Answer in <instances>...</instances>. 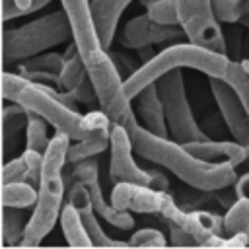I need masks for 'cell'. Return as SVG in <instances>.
Returning a JSON list of instances; mask_svg holds the SVG:
<instances>
[{"label": "cell", "mask_w": 249, "mask_h": 249, "mask_svg": "<svg viewBox=\"0 0 249 249\" xmlns=\"http://www.w3.org/2000/svg\"><path fill=\"white\" fill-rule=\"evenodd\" d=\"M2 95L6 101L19 103L23 109L41 115L56 132H64L72 140H82L91 134H105L111 132L113 126L101 109L80 115L74 109L76 101L68 91L60 93L58 89L49 88V84L29 80L19 72H2Z\"/></svg>", "instance_id": "obj_1"}, {"label": "cell", "mask_w": 249, "mask_h": 249, "mask_svg": "<svg viewBox=\"0 0 249 249\" xmlns=\"http://www.w3.org/2000/svg\"><path fill=\"white\" fill-rule=\"evenodd\" d=\"M132 148L144 160L171 171L191 189H200L206 193L231 187L237 181L235 165L231 163H212L187 150L185 144L169 140V136H160L148 128L134 124L130 130Z\"/></svg>", "instance_id": "obj_2"}, {"label": "cell", "mask_w": 249, "mask_h": 249, "mask_svg": "<svg viewBox=\"0 0 249 249\" xmlns=\"http://www.w3.org/2000/svg\"><path fill=\"white\" fill-rule=\"evenodd\" d=\"M70 136L64 132H56L51 138V144L45 152L43 160V169H41V179L37 185L39 196L37 204L33 206V212L27 220L25 233L21 237V247H37L54 228L56 220H60L62 212V200H64V165L68 146H70Z\"/></svg>", "instance_id": "obj_3"}, {"label": "cell", "mask_w": 249, "mask_h": 249, "mask_svg": "<svg viewBox=\"0 0 249 249\" xmlns=\"http://www.w3.org/2000/svg\"><path fill=\"white\" fill-rule=\"evenodd\" d=\"M228 64H230V58L226 56V53H218V51L195 45L191 41L175 43L165 47L158 54H154L148 62L140 64L138 70L124 80V89L128 97L134 99L146 86L154 84L160 76L175 68H193L206 74L208 78L210 76L224 78L228 72Z\"/></svg>", "instance_id": "obj_4"}, {"label": "cell", "mask_w": 249, "mask_h": 249, "mask_svg": "<svg viewBox=\"0 0 249 249\" xmlns=\"http://www.w3.org/2000/svg\"><path fill=\"white\" fill-rule=\"evenodd\" d=\"M72 37V25L64 10L41 16L16 29L6 27L2 33L4 70H8L10 64H19L29 56H35L60 43H66Z\"/></svg>", "instance_id": "obj_5"}, {"label": "cell", "mask_w": 249, "mask_h": 249, "mask_svg": "<svg viewBox=\"0 0 249 249\" xmlns=\"http://www.w3.org/2000/svg\"><path fill=\"white\" fill-rule=\"evenodd\" d=\"M88 74L95 86L97 103L99 109L109 117L113 124H121L124 128H132L138 124L136 111L130 105V97L124 89V78L117 70L113 58L109 56V51L99 53L95 58L86 62Z\"/></svg>", "instance_id": "obj_6"}, {"label": "cell", "mask_w": 249, "mask_h": 249, "mask_svg": "<svg viewBox=\"0 0 249 249\" xmlns=\"http://www.w3.org/2000/svg\"><path fill=\"white\" fill-rule=\"evenodd\" d=\"M156 86H158V91L163 103L169 136L181 144L195 142V140H206L208 138L206 132L195 121L181 68L169 70L167 74L160 76L156 80Z\"/></svg>", "instance_id": "obj_7"}, {"label": "cell", "mask_w": 249, "mask_h": 249, "mask_svg": "<svg viewBox=\"0 0 249 249\" xmlns=\"http://www.w3.org/2000/svg\"><path fill=\"white\" fill-rule=\"evenodd\" d=\"M179 25L185 37L200 47L228 53L226 35L220 27V19L214 14L212 0H175Z\"/></svg>", "instance_id": "obj_8"}, {"label": "cell", "mask_w": 249, "mask_h": 249, "mask_svg": "<svg viewBox=\"0 0 249 249\" xmlns=\"http://www.w3.org/2000/svg\"><path fill=\"white\" fill-rule=\"evenodd\" d=\"M70 177H72V181L78 179V181L88 185L97 216L103 218L109 226H113L117 230H132L134 228V218L130 216V212L128 210H119L117 206H113L111 198H105L101 179H99V160H97V156L82 160L78 163H72Z\"/></svg>", "instance_id": "obj_9"}, {"label": "cell", "mask_w": 249, "mask_h": 249, "mask_svg": "<svg viewBox=\"0 0 249 249\" xmlns=\"http://www.w3.org/2000/svg\"><path fill=\"white\" fill-rule=\"evenodd\" d=\"M109 179L113 183H140V185H150L154 173L148 169H142L134 161V148H132V138L128 128L121 124L111 126L109 134Z\"/></svg>", "instance_id": "obj_10"}, {"label": "cell", "mask_w": 249, "mask_h": 249, "mask_svg": "<svg viewBox=\"0 0 249 249\" xmlns=\"http://www.w3.org/2000/svg\"><path fill=\"white\" fill-rule=\"evenodd\" d=\"M160 216L167 224L181 226L198 241V245H204L210 237L224 233V216H218L208 210H198V208L187 210L175 200L173 195H169L167 200L163 202Z\"/></svg>", "instance_id": "obj_11"}, {"label": "cell", "mask_w": 249, "mask_h": 249, "mask_svg": "<svg viewBox=\"0 0 249 249\" xmlns=\"http://www.w3.org/2000/svg\"><path fill=\"white\" fill-rule=\"evenodd\" d=\"M62 10L66 12L70 25H72V39L78 45V51L84 58V62H89L99 53L107 51L101 45L97 25L93 19V8L91 0H60Z\"/></svg>", "instance_id": "obj_12"}, {"label": "cell", "mask_w": 249, "mask_h": 249, "mask_svg": "<svg viewBox=\"0 0 249 249\" xmlns=\"http://www.w3.org/2000/svg\"><path fill=\"white\" fill-rule=\"evenodd\" d=\"M181 35H185L181 25H163L154 21L148 14H144L128 19L124 27L115 35V39L124 49H142L150 45L175 41Z\"/></svg>", "instance_id": "obj_13"}, {"label": "cell", "mask_w": 249, "mask_h": 249, "mask_svg": "<svg viewBox=\"0 0 249 249\" xmlns=\"http://www.w3.org/2000/svg\"><path fill=\"white\" fill-rule=\"evenodd\" d=\"M208 82H210V91L214 95V101L220 109V115L230 134L233 136V140L247 146L249 144V113L243 101L224 78L210 76Z\"/></svg>", "instance_id": "obj_14"}, {"label": "cell", "mask_w": 249, "mask_h": 249, "mask_svg": "<svg viewBox=\"0 0 249 249\" xmlns=\"http://www.w3.org/2000/svg\"><path fill=\"white\" fill-rule=\"evenodd\" d=\"M169 193L154 189L150 185L140 183H115L111 191V202L119 210L140 212V214H160L163 202L167 200Z\"/></svg>", "instance_id": "obj_15"}, {"label": "cell", "mask_w": 249, "mask_h": 249, "mask_svg": "<svg viewBox=\"0 0 249 249\" xmlns=\"http://www.w3.org/2000/svg\"><path fill=\"white\" fill-rule=\"evenodd\" d=\"M66 202L74 204L76 210L80 212V216H82V220H84V224L88 228V233H89V237L93 241V247H126L128 245V241H115L103 231V228L99 224V216H97V212L93 208V200H91L89 189H88L86 183L74 179L72 185H70Z\"/></svg>", "instance_id": "obj_16"}, {"label": "cell", "mask_w": 249, "mask_h": 249, "mask_svg": "<svg viewBox=\"0 0 249 249\" xmlns=\"http://www.w3.org/2000/svg\"><path fill=\"white\" fill-rule=\"evenodd\" d=\"M189 152L195 156L212 161V163H231V165H243L245 161V146L237 140H195L185 144Z\"/></svg>", "instance_id": "obj_17"}, {"label": "cell", "mask_w": 249, "mask_h": 249, "mask_svg": "<svg viewBox=\"0 0 249 249\" xmlns=\"http://www.w3.org/2000/svg\"><path fill=\"white\" fill-rule=\"evenodd\" d=\"M134 99H136L134 111L142 119V126L148 128L154 134L169 136L167 121H165V111H163V103H161V97H160L156 82L146 86Z\"/></svg>", "instance_id": "obj_18"}, {"label": "cell", "mask_w": 249, "mask_h": 249, "mask_svg": "<svg viewBox=\"0 0 249 249\" xmlns=\"http://www.w3.org/2000/svg\"><path fill=\"white\" fill-rule=\"evenodd\" d=\"M64 66V54L60 53H39L35 56H29L18 64V70L21 76L43 82V84H54L58 88V74Z\"/></svg>", "instance_id": "obj_19"}, {"label": "cell", "mask_w": 249, "mask_h": 249, "mask_svg": "<svg viewBox=\"0 0 249 249\" xmlns=\"http://www.w3.org/2000/svg\"><path fill=\"white\" fill-rule=\"evenodd\" d=\"M132 0H91L93 8V19L97 25V33L101 39V45L109 51L111 43L117 35V25L123 16V12L128 8Z\"/></svg>", "instance_id": "obj_20"}, {"label": "cell", "mask_w": 249, "mask_h": 249, "mask_svg": "<svg viewBox=\"0 0 249 249\" xmlns=\"http://www.w3.org/2000/svg\"><path fill=\"white\" fill-rule=\"evenodd\" d=\"M43 160H45V154L25 148L23 154H19L18 158H12V160L4 161V165H2V183L27 181V183L39 185Z\"/></svg>", "instance_id": "obj_21"}, {"label": "cell", "mask_w": 249, "mask_h": 249, "mask_svg": "<svg viewBox=\"0 0 249 249\" xmlns=\"http://www.w3.org/2000/svg\"><path fill=\"white\" fill-rule=\"evenodd\" d=\"M60 228H62V233H64V239H66L68 245H72V247H93V241L88 233V228H86L80 212L70 202H64V206H62Z\"/></svg>", "instance_id": "obj_22"}, {"label": "cell", "mask_w": 249, "mask_h": 249, "mask_svg": "<svg viewBox=\"0 0 249 249\" xmlns=\"http://www.w3.org/2000/svg\"><path fill=\"white\" fill-rule=\"evenodd\" d=\"M27 126V111L19 105L14 103L12 105H4L2 109V138H4V161L10 156V150L18 144V134L21 130H25Z\"/></svg>", "instance_id": "obj_23"}, {"label": "cell", "mask_w": 249, "mask_h": 249, "mask_svg": "<svg viewBox=\"0 0 249 249\" xmlns=\"http://www.w3.org/2000/svg\"><path fill=\"white\" fill-rule=\"evenodd\" d=\"M86 74H88V66H86V62H84V58L78 51L76 41L72 39V43L68 45V49L64 53V66L58 74V89L60 91L62 89L72 91Z\"/></svg>", "instance_id": "obj_24"}, {"label": "cell", "mask_w": 249, "mask_h": 249, "mask_svg": "<svg viewBox=\"0 0 249 249\" xmlns=\"http://www.w3.org/2000/svg\"><path fill=\"white\" fill-rule=\"evenodd\" d=\"M39 191L35 189L33 183L27 181H10L2 183V206H12V208H29L37 204Z\"/></svg>", "instance_id": "obj_25"}, {"label": "cell", "mask_w": 249, "mask_h": 249, "mask_svg": "<svg viewBox=\"0 0 249 249\" xmlns=\"http://www.w3.org/2000/svg\"><path fill=\"white\" fill-rule=\"evenodd\" d=\"M109 134L111 132H105V134H91L88 138H82V140H76L74 144L70 142L68 146V154H66V161L72 165V163H78L82 160H88V158H95L99 154H103L107 148H109Z\"/></svg>", "instance_id": "obj_26"}, {"label": "cell", "mask_w": 249, "mask_h": 249, "mask_svg": "<svg viewBox=\"0 0 249 249\" xmlns=\"http://www.w3.org/2000/svg\"><path fill=\"white\" fill-rule=\"evenodd\" d=\"M19 210L21 208L2 206V245L4 247H16L21 243L27 222H23V216Z\"/></svg>", "instance_id": "obj_27"}, {"label": "cell", "mask_w": 249, "mask_h": 249, "mask_svg": "<svg viewBox=\"0 0 249 249\" xmlns=\"http://www.w3.org/2000/svg\"><path fill=\"white\" fill-rule=\"evenodd\" d=\"M249 233V198H235L224 214V235Z\"/></svg>", "instance_id": "obj_28"}, {"label": "cell", "mask_w": 249, "mask_h": 249, "mask_svg": "<svg viewBox=\"0 0 249 249\" xmlns=\"http://www.w3.org/2000/svg\"><path fill=\"white\" fill-rule=\"evenodd\" d=\"M27 111V109H25ZM47 119H43L41 115L33 113V111H27V126H25V148L29 150H35V152H41L45 154L49 144H51V138L47 136Z\"/></svg>", "instance_id": "obj_29"}, {"label": "cell", "mask_w": 249, "mask_h": 249, "mask_svg": "<svg viewBox=\"0 0 249 249\" xmlns=\"http://www.w3.org/2000/svg\"><path fill=\"white\" fill-rule=\"evenodd\" d=\"M224 80L233 88V91L239 95V99L243 101V105H245V109L249 113V72L243 70L241 62H237L235 58L233 60L230 58L228 72H226Z\"/></svg>", "instance_id": "obj_30"}, {"label": "cell", "mask_w": 249, "mask_h": 249, "mask_svg": "<svg viewBox=\"0 0 249 249\" xmlns=\"http://www.w3.org/2000/svg\"><path fill=\"white\" fill-rule=\"evenodd\" d=\"M212 6L222 23H239L241 16L249 12V0H212Z\"/></svg>", "instance_id": "obj_31"}, {"label": "cell", "mask_w": 249, "mask_h": 249, "mask_svg": "<svg viewBox=\"0 0 249 249\" xmlns=\"http://www.w3.org/2000/svg\"><path fill=\"white\" fill-rule=\"evenodd\" d=\"M146 14L163 25H179V16H177V2L175 0H158L146 8Z\"/></svg>", "instance_id": "obj_32"}, {"label": "cell", "mask_w": 249, "mask_h": 249, "mask_svg": "<svg viewBox=\"0 0 249 249\" xmlns=\"http://www.w3.org/2000/svg\"><path fill=\"white\" fill-rule=\"evenodd\" d=\"M169 239L165 237V233L156 228H140L128 239V245L132 247H165Z\"/></svg>", "instance_id": "obj_33"}, {"label": "cell", "mask_w": 249, "mask_h": 249, "mask_svg": "<svg viewBox=\"0 0 249 249\" xmlns=\"http://www.w3.org/2000/svg\"><path fill=\"white\" fill-rule=\"evenodd\" d=\"M68 93H70V97H72L74 101H78V103H86V105H89V103L97 101L95 86H93L89 74H86V76L80 80V84H78L72 91H68Z\"/></svg>", "instance_id": "obj_34"}, {"label": "cell", "mask_w": 249, "mask_h": 249, "mask_svg": "<svg viewBox=\"0 0 249 249\" xmlns=\"http://www.w3.org/2000/svg\"><path fill=\"white\" fill-rule=\"evenodd\" d=\"M109 56L113 58L117 70L121 72V76H123L124 80L130 78V76L138 70V66H140V64H136L130 56H126V54H123V53H117V51H111V49H109Z\"/></svg>", "instance_id": "obj_35"}, {"label": "cell", "mask_w": 249, "mask_h": 249, "mask_svg": "<svg viewBox=\"0 0 249 249\" xmlns=\"http://www.w3.org/2000/svg\"><path fill=\"white\" fill-rule=\"evenodd\" d=\"M167 226H169V243L171 245H179V247L198 245V241L189 231H185L181 226H177V224H167Z\"/></svg>", "instance_id": "obj_36"}, {"label": "cell", "mask_w": 249, "mask_h": 249, "mask_svg": "<svg viewBox=\"0 0 249 249\" xmlns=\"http://www.w3.org/2000/svg\"><path fill=\"white\" fill-rule=\"evenodd\" d=\"M2 18H4V21H10L14 18H21V10L16 4V0H2Z\"/></svg>", "instance_id": "obj_37"}, {"label": "cell", "mask_w": 249, "mask_h": 249, "mask_svg": "<svg viewBox=\"0 0 249 249\" xmlns=\"http://www.w3.org/2000/svg\"><path fill=\"white\" fill-rule=\"evenodd\" d=\"M233 187H235V195H237L239 198H249V171H245V173L233 183Z\"/></svg>", "instance_id": "obj_38"}, {"label": "cell", "mask_w": 249, "mask_h": 249, "mask_svg": "<svg viewBox=\"0 0 249 249\" xmlns=\"http://www.w3.org/2000/svg\"><path fill=\"white\" fill-rule=\"evenodd\" d=\"M138 51V56H140V64H144V62H148L156 53L152 51V45L150 47H142V49H136Z\"/></svg>", "instance_id": "obj_39"}, {"label": "cell", "mask_w": 249, "mask_h": 249, "mask_svg": "<svg viewBox=\"0 0 249 249\" xmlns=\"http://www.w3.org/2000/svg\"><path fill=\"white\" fill-rule=\"evenodd\" d=\"M16 4L19 6V10H21V16H27V14H31V4H33V0H16Z\"/></svg>", "instance_id": "obj_40"}, {"label": "cell", "mask_w": 249, "mask_h": 249, "mask_svg": "<svg viewBox=\"0 0 249 249\" xmlns=\"http://www.w3.org/2000/svg\"><path fill=\"white\" fill-rule=\"evenodd\" d=\"M49 2H53V0H33V4H31V14H33V12H39V10L45 8Z\"/></svg>", "instance_id": "obj_41"}, {"label": "cell", "mask_w": 249, "mask_h": 249, "mask_svg": "<svg viewBox=\"0 0 249 249\" xmlns=\"http://www.w3.org/2000/svg\"><path fill=\"white\" fill-rule=\"evenodd\" d=\"M239 23H241V25H245V27H249V12L241 16V19H239Z\"/></svg>", "instance_id": "obj_42"}, {"label": "cell", "mask_w": 249, "mask_h": 249, "mask_svg": "<svg viewBox=\"0 0 249 249\" xmlns=\"http://www.w3.org/2000/svg\"><path fill=\"white\" fill-rule=\"evenodd\" d=\"M239 62H241L243 70H245V72H249V58H243V60H239Z\"/></svg>", "instance_id": "obj_43"}, {"label": "cell", "mask_w": 249, "mask_h": 249, "mask_svg": "<svg viewBox=\"0 0 249 249\" xmlns=\"http://www.w3.org/2000/svg\"><path fill=\"white\" fill-rule=\"evenodd\" d=\"M245 165H249V144L245 146V161H243Z\"/></svg>", "instance_id": "obj_44"}, {"label": "cell", "mask_w": 249, "mask_h": 249, "mask_svg": "<svg viewBox=\"0 0 249 249\" xmlns=\"http://www.w3.org/2000/svg\"><path fill=\"white\" fill-rule=\"evenodd\" d=\"M154 2H158V0H140V4H142V6H146V8H148L150 4H154Z\"/></svg>", "instance_id": "obj_45"}]
</instances>
